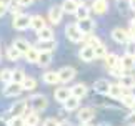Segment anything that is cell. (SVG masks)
<instances>
[{"label":"cell","mask_w":135,"mask_h":126,"mask_svg":"<svg viewBox=\"0 0 135 126\" xmlns=\"http://www.w3.org/2000/svg\"><path fill=\"white\" fill-rule=\"evenodd\" d=\"M70 90H72V94H74V96H77V98H85L87 93H89V86H87L85 83H75Z\"/></svg>","instance_id":"d6986e66"},{"label":"cell","mask_w":135,"mask_h":126,"mask_svg":"<svg viewBox=\"0 0 135 126\" xmlns=\"http://www.w3.org/2000/svg\"><path fill=\"white\" fill-rule=\"evenodd\" d=\"M22 8L23 7H20V5H8V10H10V13L12 15H18V13H22Z\"/></svg>","instance_id":"60d3db41"},{"label":"cell","mask_w":135,"mask_h":126,"mask_svg":"<svg viewBox=\"0 0 135 126\" xmlns=\"http://www.w3.org/2000/svg\"><path fill=\"white\" fill-rule=\"evenodd\" d=\"M93 51H95V60L97 58L98 60H103V58H105V55L108 53V51H107V46L103 45L102 41H98V43L93 46Z\"/></svg>","instance_id":"1f68e13d"},{"label":"cell","mask_w":135,"mask_h":126,"mask_svg":"<svg viewBox=\"0 0 135 126\" xmlns=\"http://www.w3.org/2000/svg\"><path fill=\"white\" fill-rule=\"evenodd\" d=\"M120 66H122L123 71H133L135 70V56L125 53L120 58Z\"/></svg>","instance_id":"e0dca14e"},{"label":"cell","mask_w":135,"mask_h":126,"mask_svg":"<svg viewBox=\"0 0 135 126\" xmlns=\"http://www.w3.org/2000/svg\"><path fill=\"white\" fill-rule=\"evenodd\" d=\"M103 61H105V66L108 70H112V68H115V66H120V56L115 55V53H107Z\"/></svg>","instance_id":"44dd1931"},{"label":"cell","mask_w":135,"mask_h":126,"mask_svg":"<svg viewBox=\"0 0 135 126\" xmlns=\"http://www.w3.org/2000/svg\"><path fill=\"white\" fill-rule=\"evenodd\" d=\"M90 12H92L90 7H87V5H79V8H77V12H75V18L77 20L89 18L90 17Z\"/></svg>","instance_id":"f1b7e54d"},{"label":"cell","mask_w":135,"mask_h":126,"mask_svg":"<svg viewBox=\"0 0 135 126\" xmlns=\"http://www.w3.org/2000/svg\"><path fill=\"white\" fill-rule=\"evenodd\" d=\"M108 88H110V81L105 78H100L93 83V91L98 94H108Z\"/></svg>","instance_id":"9a60e30c"},{"label":"cell","mask_w":135,"mask_h":126,"mask_svg":"<svg viewBox=\"0 0 135 126\" xmlns=\"http://www.w3.org/2000/svg\"><path fill=\"white\" fill-rule=\"evenodd\" d=\"M10 81H12V70L10 68H2L0 70V83L7 85Z\"/></svg>","instance_id":"d590c367"},{"label":"cell","mask_w":135,"mask_h":126,"mask_svg":"<svg viewBox=\"0 0 135 126\" xmlns=\"http://www.w3.org/2000/svg\"><path fill=\"white\" fill-rule=\"evenodd\" d=\"M23 119H25V124H27V126H38V123H40V116H38V113H37V111H33L32 108H30L28 111L23 114Z\"/></svg>","instance_id":"ac0fdd59"},{"label":"cell","mask_w":135,"mask_h":126,"mask_svg":"<svg viewBox=\"0 0 135 126\" xmlns=\"http://www.w3.org/2000/svg\"><path fill=\"white\" fill-rule=\"evenodd\" d=\"M13 46L20 51V53L25 55V53L30 50V46H32V45H30L28 40H25V38H15V40H13Z\"/></svg>","instance_id":"484cf974"},{"label":"cell","mask_w":135,"mask_h":126,"mask_svg":"<svg viewBox=\"0 0 135 126\" xmlns=\"http://www.w3.org/2000/svg\"><path fill=\"white\" fill-rule=\"evenodd\" d=\"M62 17H64V8H62V5H54V7L49 8V15H47V18L50 20V23L59 25L62 22Z\"/></svg>","instance_id":"ba28073f"},{"label":"cell","mask_w":135,"mask_h":126,"mask_svg":"<svg viewBox=\"0 0 135 126\" xmlns=\"http://www.w3.org/2000/svg\"><path fill=\"white\" fill-rule=\"evenodd\" d=\"M79 56H80V60L85 61V63L93 61V60H95V51H93V46L84 45V46L80 48V51H79Z\"/></svg>","instance_id":"8fae6325"},{"label":"cell","mask_w":135,"mask_h":126,"mask_svg":"<svg viewBox=\"0 0 135 126\" xmlns=\"http://www.w3.org/2000/svg\"><path fill=\"white\" fill-rule=\"evenodd\" d=\"M42 81L45 85H59L60 80H59V73L57 71H45L42 75Z\"/></svg>","instance_id":"7402d4cb"},{"label":"cell","mask_w":135,"mask_h":126,"mask_svg":"<svg viewBox=\"0 0 135 126\" xmlns=\"http://www.w3.org/2000/svg\"><path fill=\"white\" fill-rule=\"evenodd\" d=\"M54 96H55V99L59 103H65L67 99L72 96V90H70V88H67V86H59V88H55Z\"/></svg>","instance_id":"7c38bea8"},{"label":"cell","mask_w":135,"mask_h":126,"mask_svg":"<svg viewBox=\"0 0 135 126\" xmlns=\"http://www.w3.org/2000/svg\"><path fill=\"white\" fill-rule=\"evenodd\" d=\"M30 108L37 113L45 111L49 108V98L45 94H33V96H30Z\"/></svg>","instance_id":"7a4b0ae2"},{"label":"cell","mask_w":135,"mask_h":126,"mask_svg":"<svg viewBox=\"0 0 135 126\" xmlns=\"http://www.w3.org/2000/svg\"><path fill=\"white\" fill-rule=\"evenodd\" d=\"M62 8H64V13L75 15L77 8H79V5H77L74 0H64V2H62Z\"/></svg>","instance_id":"83f0119b"},{"label":"cell","mask_w":135,"mask_h":126,"mask_svg":"<svg viewBox=\"0 0 135 126\" xmlns=\"http://www.w3.org/2000/svg\"><path fill=\"white\" fill-rule=\"evenodd\" d=\"M60 124H62V123H60L57 118H47L45 121L42 123V126H60Z\"/></svg>","instance_id":"f35d334b"},{"label":"cell","mask_w":135,"mask_h":126,"mask_svg":"<svg viewBox=\"0 0 135 126\" xmlns=\"http://www.w3.org/2000/svg\"><path fill=\"white\" fill-rule=\"evenodd\" d=\"M110 75L115 76V78H120L122 75H125V71L122 70V66H115V68H112V70H110Z\"/></svg>","instance_id":"ab89813d"},{"label":"cell","mask_w":135,"mask_h":126,"mask_svg":"<svg viewBox=\"0 0 135 126\" xmlns=\"http://www.w3.org/2000/svg\"><path fill=\"white\" fill-rule=\"evenodd\" d=\"M80 126H92V124H89V123H82Z\"/></svg>","instance_id":"f907efd6"},{"label":"cell","mask_w":135,"mask_h":126,"mask_svg":"<svg viewBox=\"0 0 135 126\" xmlns=\"http://www.w3.org/2000/svg\"><path fill=\"white\" fill-rule=\"evenodd\" d=\"M125 123L135 126V109H133V111H130V113H128L127 116H125Z\"/></svg>","instance_id":"b9f144b4"},{"label":"cell","mask_w":135,"mask_h":126,"mask_svg":"<svg viewBox=\"0 0 135 126\" xmlns=\"http://www.w3.org/2000/svg\"><path fill=\"white\" fill-rule=\"evenodd\" d=\"M79 106H80V98H77V96H72L67 99V101L64 103V109L67 113H70V111H75V109H79Z\"/></svg>","instance_id":"603a6c76"},{"label":"cell","mask_w":135,"mask_h":126,"mask_svg":"<svg viewBox=\"0 0 135 126\" xmlns=\"http://www.w3.org/2000/svg\"><path fill=\"white\" fill-rule=\"evenodd\" d=\"M118 83H120V86L123 88V90L130 91V90H133V88H135V76L125 73V75H122L120 78H118Z\"/></svg>","instance_id":"5bb4252c"},{"label":"cell","mask_w":135,"mask_h":126,"mask_svg":"<svg viewBox=\"0 0 135 126\" xmlns=\"http://www.w3.org/2000/svg\"><path fill=\"white\" fill-rule=\"evenodd\" d=\"M7 126H27V124H25L23 116H12L7 121Z\"/></svg>","instance_id":"8d00e7d4"},{"label":"cell","mask_w":135,"mask_h":126,"mask_svg":"<svg viewBox=\"0 0 135 126\" xmlns=\"http://www.w3.org/2000/svg\"><path fill=\"white\" fill-rule=\"evenodd\" d=\"M38 56H40V50L37 46H30V50L23 55V58L28 63H38Z\"/></svg>","instance_id":"4316f807"},{"label":"cell","mask_w":135,"mask_h":126,"mask_svg":"<svg viewBox=\"0 0 135 126\" xmlns=\"http://www.w3.org/2000/svg\"><path fill=\"white\" fill-rule=\"evenodd\" d=\"M52 63V51H40V56H38V63L37 65H40L42 68L49 66Z\"/></svg>","instance_id":"4dcf8cb0"},{"label":"cell","mask_w":135,"mask_h":126,"mask_svg":"<svg viewBox=\"0 0 135 126\" xmlns=\"http://www.w3.org/2000/svg\"><path fill=\"white\" fill-rule=\"evenodd\" d=\"M17 3L20 5V7H30V5H32L33 3V0H17Z\"/></svg>","instance_id":"7bdbcfd3"},{"label":"cell","mask_w":135,"mask_h":126,"mask_svg":"<svg viewBox=\"0 0 135 126\" xmlns=\"http://www.w3.org/2000/svg\"><path fill=\"white\" fill-rule=\"evenodd\" d=\"M25 71L22 70V68H15V70H12V81H15V83H23V80H25Z\"/></svg>","instance_id":"e575fe53"},{"label":"cell","mask_w":135,"mask_h":126,"mask_svg":"<svg viewBox=\"0 0 135 126\" xmlns=\"http://www.w3.org/2000/svg\"><path fill=\"white\" fill-rule=\"evenodd\" d=\"M7 12H8V7H7V5H0V18H2Z\"/></svg>","instance_id":"ee69618b"},{"label":"cell","mask_w":135,"mask_h":126,"mask_svg":"<svg viewBox=\"0 0 135 126\" xmlns=\"http://www.w3.org/2000/svg\"><path fill=\"white\" fill-rule=\"evenodd\" d=\"M110 35H112V40L115 41V43H118V45H125L128 40H132L128 30L127 28H122V27H115V28L112 30Z\"/></svg>","instance_id":"3957f363"},{"label":"cell","mask_w":135,"mask_h":126,"mask_svg":"<svg viewBox=\"0 0 135 126\" xmlns=\"http://www.w3.org/2000/svg\"><path fill=\"white\" fill-rule=\"evenodd\" d=\"M28 111V101L27 99H18L10 106V114L12 116H23Z\"/></svg>","instance_id":"8992f818"},{"label":"cell","mask_w":135,"mask_h":126,"mask_svg":"<svg viewBox=\"0 0 135 126\" xmlns=\"http://www.w3.org/2000/svg\"><path fill=\"white\" fill-rule=\"evenodd\" d=\"M45 27H47V22H45V18L42 15H32V17H30V28H32L35 33L40 32L42 28H45Z\"/></svg>","instance_id":"4fadbf2b"},{"label":"cell","mask_w":135,"mask_h":126,"mask_svg":"<svg viewBox=\"0 0 135 126\" xmlns=\"http://www.w3.org/2000/svg\"><path fill=\"white\" fill-rule=\"evenodd\" d=\"M12 27L18 32H23L30 28V17L25 13H18V15H13V20H12Z\"/></svg>","instance_id":"277c9868"},{"label":"cell","mask_w":135,"mask_h":126,"mask_svg":"<svg viewBox=\"0 0 135 126\" xmlns=\"http://www.w3.org/2000/svg\"><path fill=\"white\" fill-rule=\"evenodd\" d=\"M22 86H23V91H33L37 88V80L33 76H25Z\"/></svg>","instance_id":"836d02e7"},{"label":"cell","mask_w":135,"mask_h":126,"mask_svg":"<svg viewBox=\"0 0 135 126\" xmlns=\"http://www.w3.org/2000/svg\"><path fill=\"white\" fill-rule=\"evenodd\" d=\"M120 103H122L125 108L133 109V108H135V94H132L130 91H125V93L122 94V98H120Z\"/></svg>","instance_id":"d4e9b609"},{"label":"cell","mask_w":135,"mask_h":126,"mask_svg":"<svg viewBox=\"0 0 135 126\" xmlns=\"http://www.w3.org/2000/svg\"><path fill=\"white\" fill-rule=\"evenodd\" d=\"M37 40L38 41H45V40H55V33L50 27H45L40 32H37Z\"/></svg>","instance_id":"cb8c5ba5"},{"label":"cell","mask_w":135,"mask_h":126,"mask_svg":"<svg viewBox=\"0 0 135 126\" xmlns=\"http://www.w3.org/2000/svg\"><path fill=\"white\" fill-rule=\"evenodd\" d=\"M10 3H12V0H0V5H7L8 7Z\"/></svg>","instance_id":"bcb514c9"},{"label":"cell","mask_w":135,"mask_h":126,"mask_svg":"<svg viewBox=\"0 0 135 126\" xmlns=\"http://www.w3.org/2000/svg\"><path fill=\"white\" fill-rule=\"evenodd\" d=\"M130 27H132V28H135V17L132 18V22H130Z\"/></svg>","instance_id":"c3c4849f"},{"label":"cell","mask_w":135,"mask_h":126,"mask_svg":"<svg viewBox=\"0 0 135 126\" xmlns=\"http://www.w3.org/2000/svg\"><path fill=\"white\" fill-rule=\"evenodd\" d=\"M98 126H110L108 123H102V124H98Z\"/></svg>","instance_id":"681fc988"},{"label":"cell","mask_w":135,"mask_h":126,"mask_svg":"<svg viewBox=\"0 0 135 126\" xmlns=\"http://www.w3.org/2000/svg\"><path fill=\"white\" fill-rule=\"evenodd\" d=\"M127 90H123L120 86V83H110V88H108V96L113 98V99H120L122 94L125 93Z\"/></svg>","instance_id":"ffe728a7"},{"label":"cell","mask_w":135,"mask_h":126,"mask_svg":"<svg viewBox=\"0 0 135 126\" xmlns=\"http://www.w3.org/2000/svg\"><path fill=\"white\" fill-rule=\"evenodd\" d=\"M95 118V109L92 106H85L77 111V119H79L80 123H90L92 119Z\"/></svg>","instance_id":"30bf717a"},{"label":"cell","mask_w":135,"mask_h":126,"mask_svg":"<svg viewBox=\"0 0 135 126\" xmlns=\"http://www.w3.org/2000/svg\"><path fill=\"white\" fill-rule=\"evenodd\" d=\"M128 7H130L133 12H135V0H128Z\"/></svg>","instance_id":"f6af8a7d"},{"label":"cell","mask_w":135,"mask_h":126,"mask_svg":"<svg viewBox=\"0 0 135 126\" xmlns=\"http://www.w3.org/2000/svg\"><path fill=\"white\" fill-rule=\"evenodd\" d=\"M125 53L135 56V40H128L125 43Z\"/></svg>","instance_id":"74e56055"},{"label":"cell","mask_w":135,"mask_h":126,"mask_svg":"<svg viewBox=\"0 0 135 126\" xmlns=\"http://www.w3.org/2000/svg\"><path fill=\"white\" fill-rule=\"evenodd\" d=\"M57 73H59V80H60V83H70V81L75 78L77 70H75L74 66H62Z\"/></svg>","instance_id":"52a82bcc"},{"label":"cell","mask_w":135,"mask_h":126,"mask_svg":"<svg viewBox=\"0 0 135 126\" xmlns=\"http://www.w3.org/2000/svg\"><path fill=\"white\" fill-rule=\"evenodd\" d=\"M22 56H23V53H20V51L15 48L13 45L7 48V58H8L10 61H18L20 58H22Z\"/></svg>","instance_id":"d6a6232c"},{"label":"cell","mask_w":135,"mask_h":126,"mask_svg":"<svg viewBox=\"0 0 135 126\" xmlns=\"http://www.w3.org/2000/svg\"><path fill=\"white\" fill-rule=\"evenodd\" d=\"M37 48L40 51H54L57 48V41L55 40H45V41H38Z\"/></svg>","instance_id":"f546056e"},{"label":"cell","mask_w":135,"mask_h":126,"mask_svg":"<svg viewBox=\"0 0 135 126\" xmlns=\"http://www.w3.org/2000/svg\"><path fill=\"white\" fill-rule=\"evenodd\" d=\"M77 25H79V28L84 32V35H90L95 32L97 28V22L93 18H84V20H77Z\"/></svg>","instance_id":"9c48e42d"},{"label":"cell","mask_w":135,"mask_h":126,"mask_svg":"<svg viewBox=\"0 0 135 126\" xmlns=\"http://www.w3.org/2000/svg\"><path fill=\"white\" fill-rule=\"evenodd\" d=\"M92 12L95 15H105L108 12V3L107 0H93L92 3Z\"/></svg>","instance_id":"2e32d148"},{"label":"cell","mask_w":135,"mask_h":126,"mask_svg":"<svg viewBox=\"0 0 135 126\" xmlns=\"http://www.w3.org/2000/svg\"><path fill=\"white\" fill-rule=\"evenodd\" d=\"M65 36L70 41H74V43H79V41L84 40L85 35H84V32L79 28V25H77V22H75V23H69L65 27Z\"/></svg>","instance_id":"6da1fadb"},{"label":"cell","mask_w":135,"mask_h":126,"mask_svg":"<svg viewBox=\"0 0 135 126\" xmlns=\"http://www.w3.org/2000/svg\"><path fill=\"white\" fill-rule=\"evenodd\" d=\"M23 91V86H22V83H15V81H10L7 83V85L3 86V91L2 94L5 98H15V96H18L20 93Z\"/></svg>","instance_id":"5b68a950"},{"label":"cell","mask_w":135,"mask_h":126,"mask_svg":"<svg viewBox=\"0 0 135 126\" xmlns=\"http://www.w3.org/2000/svg\"><path fill=\"white\" fill-rule=\"evenodd\" d=\"M118 2H120V0H118Z\"/></svg>","instance_id":"816d5d0a"},{"label":"cell","mask_w":135,"mask_h":126,"mask_svg":"<svg viewBox=\"0 0 135 126\" xmlns=\"http://www.w3.org/2000/svg\"><path fill=\"white\" fill-rule=\"evenodd\" d=\"M74 2H75L77 5H84V2H85V0H74Z\"/></svg>","instance_id":"7dc6e473"}]
</instances>
